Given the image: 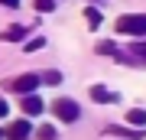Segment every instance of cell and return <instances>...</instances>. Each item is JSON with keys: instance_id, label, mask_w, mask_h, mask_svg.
<instances>
[{"instance_id": "19", "label": "cell", "mask_w": 146, "mask_h": 140, "mask_svg": "<svg viewBox=\"0 0 146 140\" xmlns=\"http://www.w3.org/2000/svg\"><path fill=\"white\" fill-rule=\"evenodd\" d=\"M3 134H7V130H3V127H0V137H3Z\"/></svg>"}, {"instance_id": "4", "label": "cell", "mask_w": 146, "mask_h": 140, "mask_svg": "<svg viewBox=\"0 0 146 140\" xmlns=\"http://www.w3.org/2000/svg\"><path fill=\"white\" fill-rule=\"evenodd\" d=\"M29 134H33V124H29L26 117H23V121H13V124L7 127V137H10V140H26Z\"/></svg>"}, {"instance_id": "14", "label": "cell", "mask_w": 146, "mask_h": 140, "mask_svg": "<svg viewBox=\"0 0 146 140\" xmlns=\"http://www.w3.org/2000/svg\"><path fill=\"white\" fill-rule=\"evenodd\" d=\"M42 46H46V39H42V36H36V39H29L23 49H26V52H36V49H42Z\"/></svg>"}, {"instance_id": "15", "label": "cell", "mask_w": 146, "mask_h": 140, "mask_svg": "<svg viewBox=\"0 0 146 140\" xmlns=\"http://www.w3.org/2000/svg\"><path fill=\"white\" fill-rule=\"evenodd\" d=\"M39 137H42V140H55V130H52V127H42Z\"/></svg>"}, {"instance_id": "3", "label": "cell", "mask_w": 146, "mask_h": 140, "mask_svg": "<svg viewBox=\"0 0 146 140\" xmlns=\"http://www.w3.org/2000/svg\"><path fill=\"white\" fill-rule=\"evenodd\" d=\"M39 82H42L39 75H33V72H26V75L13 78V82H10V88H13V91H20V94H33V91H36V85H39Z\"/></svg>"}, {"instance_id": "16", "label": "cell", "mask_w": 146, "mask_h": 140, "mask_svg": "<svg viewBox=\"0 0 146 140\" xmlns=\"http://www.w3.org/2000/svg\"><path fill=\"white\" fill-rule=\"evenodd\" d=\"M3 7H20V0H0Z\"/></svg>"}, {"instance_id": "2", "label": "cell", "mask_w": 146, "mask_h": 140, "mask_svg": "<svg viewBox=\"0 0 146 140\" xmlns=\"http://www.w3.org/2000/svg\"><path fill=\"white\" fill-rule=\"evenodd\" d=\"M52 114H55L58 121H65V124H72V121H78V101H72V98L52 101Z\"/></svg>"}, {"instance_id": "8", "label": "cell", "mask_w": 146, "mask_h": 140, "mask_svg": "<svg viewBox=\"0 0 146 140\" xmlns=\"http://www.w3.org/2000/svg\"><path fill=\"white\" fill-rule=\"evenodd\" d=\"M127 121H130L133 127H146V111L143 108H133L130 114H127Z\"/></svg>"}, {"instance_id": "20", "label": "cell", "mask_w": 146, "mask_h": 140, "mask_svg": "<svg viewBox=\"0 0 146 140\" xmlns=\"http://www.w3.org/2000/svg\"><path fill=\"white\" fill-rule=\"evenodd\" d=\"M91 3H94V0H91Z\"/></svg>"}, {"instance_id": "1", "label": "cell", "mask_w": 146, "mask_h": 140, "mask_svg": "<svg viewBox=\"0 0 146 140\" xmlns=\"http://www.w3.org/2000/svg\"><path fill=\"white\" fill-rule=\"evenodd\" d=\"M117 33L123 36H146V13H130V16H120L114 23Z\"/></svg>"}, {"instance_id": "9", "label": "cell", "mask_w": 146, "mask_h": 140, "mask_svg": "<svg viewBox=\"0 0 146 140\" xmlns=\"http://www.w3.org/2000/svg\"><path fill=\"white\" fill-rule=\"evenodd\" d=\"M107 134H117V137H130V140H140L143 130H127V127H107Z\"/></svg>"}, {"instance_id": "11", "label": "cell", "mask_w": 146, "mask_h": 140, "mask_svg": "<svg viewBox=\"0 0 146 140\" xmlns=\"http://www.w3.org/2000/svg\"><path fill=\"white\" fill-rule=\"evenodd\" d=\"M33 7H36L39 13H52L55 10V0H33Z\"/></svg>"}, {"instance_id": "12", "label": "cell", "mask_w": 146, "mask_h": 140, "mask_svg": "<svg viewBox=\"0 0 146 140\" xmlns=\"http://www.w3.org/2000/svg\"><path fill=\"white\" fill-rule=\"evenodd\" d=\"M42 82H46V85H58V82H62V72H55V68H52V72H42Z\"/></svg>"}, {"instance_id": "5", "label": "cell", "mask_w": 146, "mask_h": 140, "mask_svg": "<svg viewBox=\"0 0 146 140\" xmlns=\"http://www.w3.org/2000/svg\"><path fill=\"white\" fill-rule=\"evenodd\" d=\"M20 104H23V114H29V117H33V114H39V111H42V101L36 98V94H26V98H23Z\"/></svg>"}, {"instance_id": "6", "label": "cell", "mask_w": 146, "mask_h": 140, "mask_svg": "<svg viewBox=\"0 0 146 140\" xmlns=\"http://www.w3.org/2000/svg\"><path fill=\"white\" fill-rule=\"evenodd\" d=\"M88 94H91L98 104H110V101H114V94H110L104 85H91V91H88Z\"/></svg>"}, {"instance_id": "17", "label": "cell", "mask_w": 146, "mask_h": 140, "mask_svg": "<svg viewBox=\"0 0 146 140\" xmlns=\"http://www.w3.org/2000/svg\"><path fill=\"white\" fill-rule=\"evenodd\" d=\"M0 117H7V101H0Z\"/></svg>"}, {"instance_id": "10", "label": "cell", "mask_w": 146, "mask_h": 140, "mask_svg": "<svg viewBox=\"0 0 146 140\" xmlns=\"http://www.w3.org/2000/svg\"><path fill=\"white\" fill-rule=\"evenodd\" d=\"M84 16H88V26H91V29H98V26H101V13L94 10V7H88V10H84Z\"/></svg>"}, {"instance_id": "7", "label": "cell", "mask_w": 146, "mask_h": 140, "mask_svg": "<svg viewBox=\"0 0 146 140\" xmlns=\"http://www.w3.org/2000/svg\"><path fill=\"white\" fill-rule=\"evenodd\" d=\"M23 36H26V26H10V29L0 33V39H3V42H16V39H23Z\"/></svg>"}, {"instance_id": "13", "label": "cell", "mask_w": 146, "mask_h": 140, "mask_svg": "<svg viewBox=\"0 0 146 140\" xmlns=\"http://www.w3.org/2000/svg\"><path fill=\"white\" fill-rule=\"evenodd\" d=\"M98 52H101V56H114V52H117V46H114V42H98Z\"/></svg>"}, {"instance_id": "18", "label": "cell", "mask_w": 146, "mask_h": 140, "mask_svg": "<svg viewBox=\"0 0 146 140\" xmlns=\"http://www.w3.org/2000/svg\"><path fill=\"white\" fill-rule=\"evenodd\" d=\"M133 49H136V52H140V56L146 59V46H133Z\"/></svg>"}]
</instances>
